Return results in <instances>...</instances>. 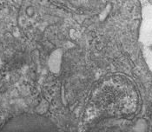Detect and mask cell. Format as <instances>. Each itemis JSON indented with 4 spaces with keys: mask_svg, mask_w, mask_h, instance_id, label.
<instances>
[{
    "mask_svg": "<svg viewBox=\"0 0 152 132\" xmlns=\"http://www.w3.org/2000/svg\"><path fill=\"white\" fill-rule=\"evenodd\" d=\"M0 132H58L53 121L39 114H20L7 121Z\"/></svg>",
    "mask_w": 152,
    "mask_h": 132,
    "instance_id": "1",
    "label": "cell"
},
{
    "mask_svg": "<svg viewBox=\"0 0 152 132\" xmlns=\"http://www.w3.org/2000/svg\"><path fill=\"white\" fill-rule=\"evenodd\" d=\"M150 50H151V51L152 52V44H151V46H150Z\"/></svg>",
    "mask_w": 152,
    "mask_h": 132,
    "instance_id": "2",
    "label": "cell"
},
{
    "mask_svg": "<svg viewBox=\"0 0 152 132\" xmlns=\"http://www.w3.org/2000/svg\"><path fill=\"white\" fill-rule=\"evenodd\" d=\"M149 2H150V3H151V4H152V1H149Z\"/></svg>",
    "mask_w": 152,
    "mask_h": 132,
    "instance_id": "3",
    "label": "cell"
}]
</instances>
